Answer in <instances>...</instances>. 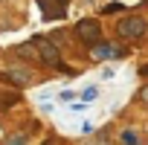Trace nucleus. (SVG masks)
<instances>
[{"instance_id":"f257e3e1","label":"nucleus","mask_w":148,"mask_h":145,"mask_svg":"<svg viewBox=\"0 0 148 145\" xmlns=\"http://www.w3.org/2000/svg\"><path fill=\"white\" fill-rule=\"evenodd\" d=\"M119 35L128 38V41L142 38L145 35V21L142 18H125V21H119Z\"/></svg>"},{"instance_id":"f03ea898","label":"nucleus","mask_w":148,"mask_h":145,"mask_svg":"<svg viewBox=\"0 0 148 145\" xmlns=\"http://www.w3.org/2000/svg\"><path fill=\"white\" fill-rule=\"evenodd\" d=\"M35 47H38V58H41L44 64H49V67H58V64H61V55H58V49H55V44H52V41L38 38V41H35Z\"/></svg>"},{"instance_id":"7ed1b4c3","label":"nucleus","mask_w":148,"mask_h":145,"mask_svg":"<svg viewBox=\"0 0 148 145\" xmlns=\"http://www.w3.org/2000/svg\"><path fill=\"white\" fill-rule=\"evenodd\" d=\"M76 35L84 41V44H99V23L96 21H82L79 26H76Z\"/></svg>"},{"instance_id":"20e7f679","label":"nucleus","mask_w":148,"mask_h":145,"mask_svg":"<svg viewBox=\"0 0 148 145\" xmlns=\"http://www.w3.org/2000/svg\"><path fill=\"white\" fill-rule=\"evenodd\" d=\"M116 55H122V49L113 47V44H96V49H93V58H99V61H105V58H116Z\"/></svg>"},{"instance_id":"39448f33","label":"nucleus","mask_w":148,"mask_h":145,"mask_svg":"<svg viewBox=\"0 0 148 145\" xmlns=\"http://www.w3.org/2000/svg\"><path fill=\"white\" fill-rule=\"evenodd\" d=\"M119 142H122V145H139V133H136L134 128H125V131L119 133Z\"/></svg>"},{"instance_id":"423d86ee","label":"nucleus","mask_w":148,"mask_h":145,"mask_svg":"<svg viewBox=\"0 0 148 145\" xmlns=\"http://www.w3.org/2000/svg\"><path fill=\"white\" fill-rule=\"evenodd\" d=\"M9 81H15V84H21V87H26L29 84V76H26V70H9V76H6Z\"/></svg>"},{"instance_id":"0eeeda50","label":"nucleus","mask_w":148,"mask_h":145,"mask_svg":"<svg viewBox=\"0 0 148 145\" xmlns=\"http://www.w3.org/2000/svg\"><path fill=\"white\" fill-rule=\"evenodd\" d=\"M96 96H99V90H96V87H87V90L82 93V99H84V102H93Z\"/></svg>"},{"instance_id":"6e6552de","label":"nucleus","mask_w":148,"mask_h":145,"mask_svg":"<svg viewBox=\"0 0 148 145\" xmlns=\"http://www.w3.org/2000/svg\"><path fill=\"white\" fill-rule=\"evenodd\" d=\"M9 145H26V139L23 136H15V139H9Z\"/></svg>"},{"instance_id":"1a4fd4ad","label":"nucleus","mask_w":148,"mask_h":145,"mask_svg":"<svg viewBox=\"0 0 148 145\" xmlns=\"http://www.w3.org/2000/svg\"><path fill=\"white\" fill-rule=\"evenodd\" d=\"M139 99H142V105H148V87H142V90H139Z\"/></svg>"}]
</instances>
